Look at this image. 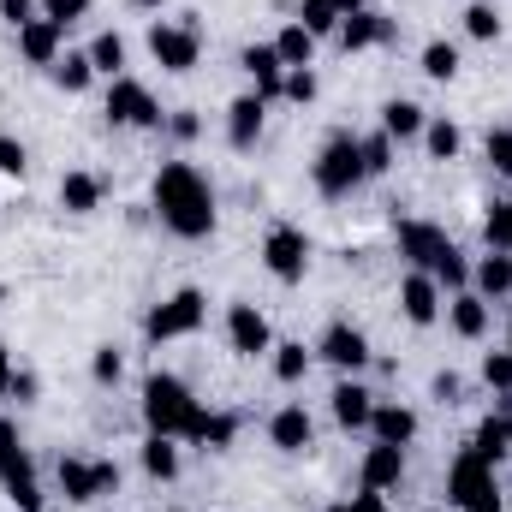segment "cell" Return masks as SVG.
Segmentation results:
<instances>
[{"mask_svg":"<svg viewBox=\"0 0 512 512\" xmlns=\"http://www.w3.org/2000/svg\"><path fill=\"white\" fill-rule=\"evenodd\" d=\"M429 393H435L441 405H453V399H459V376H453V370H441V376L429 382Z\"/></svg>","mask_w":512,"mask_h":512,"instance_id":"cell-49","label":"cell"},{"mask_svg":"<svg viewBox=\"0 0 512 512\" xmlns=\"http://www.w3.org/2000/svg\"><path fill=\"white\" fill-rule=\"evenodd\" d=\"M393 239H399V256H411L423 274H435V286H447V292H465V286H471L465 251H459L435 221H393Z\"/></svg>","mask_w":512,"mask_h":512,"instance_id":"cell-2","label":"cell"},{"mask_svg":"<svg viewBox=\"0 0 512 512\" xmlns=\"http://www.w3.org/2000/svg\"><path fill=\"white\" fill-rule=\"evenodd\" d=\"M328 512H352V501H334V507H328Z\"/></svg>","mask_w":512,"mask_h":512,"instance_id":"cell-54","label":"cell"},{"mask_svg":"<svg viewBox=\"0 0 512 512\" xmlns=\"http://www.w3.org/2000/svg\"><path fill=\"white\" fill-rule=\"evenodd\" d=\"M370 435L387 441V447H411V435H417V411H411V405H376Z\"/></svg>","mask_w":512,"mask_h":512,"instance_id":"cell-24","label":"cell"},{"mask_svg":"<svg viewBox=\"0 0 512 512\" xmlns=\"http://www.w3.org/2000/svg\"><path fill=\"white\" fill-rule=\"evenodd\" d=\"M483 149H489V167H495V173H507V179H512V126H495V131H489V143H483Z\"/></svg>","mask_w":512,"mask_h":512,"instance_id":"cell-43","label":"cell"},{"mask_svg":"<svg viewBox=\"0 0 512 512\" xmlns=\"http://www.w3.org/2000/svg\"><path fill=\"white\" fill-rule=\"evenodd\" d=\"M399 310H405V322L411 328H435L441 322V286H435V274H405L399 280Z\"/></svg>","mask_w":512,"mask_h":512,"instance_id":"cell-14","label":"cell"},{"mask_svg":"<svg viewBox=\"0 0 512 512\" xmlns=\"http://www.w3.org/2000/svg\"><path fill=\"white\" fill-rule=\"evenodd\" d=\"M507 495H512V483H507Z\"/></svg>","mask_w":512,"mask_h":512,"instance_id":"cell-56","label":"cell"},{"mask_svg":"<svg viewBox=\"0 0 512 512\" xmlns=\"http://www.w3.org/2000/svg\"><path fill=\"white\" fill-rule=\"evenodd\" d=\"M423 72H429V78H435V84H447V78H459V48H453V42H441V36H435V42H429V48H423Z\"/></svg>","mask_w":512,"mask_h":512,"instance_id":"cell-33","label":"cell"},{"mask_svg":"<svg viewBox=\"0 0 512 512\" xmlns=\"http://www.w3.org/2000/svg\"><path fill=\"white\" fill-rule=\"evenodd\" d=\"M274 376H280L286 387H292V382H304V376H310V352H304L298 340H286V346H274Z\"/></svg>","mask_w":512,"mask_h":512,"instance_id":"cell-34","label":"cell"},{"mask_svg":"<svg viewBox=\"0 0 512 512\" xmlns=\"http://www.w3.org/2000/svg\"><path fill=\"white\" fill-rule=\"evenodd\" d=\"M60 36H66V30H60L54 18H30V24L18 30V54H24L30 66H54V60H60Z\"/></svg>","mask_w":512,"mask_h":512,"instance_id":"cell-20","label":"cell"},{"mask_svg":"<svg viewBox=\"0 0 512 512\" xmlns=\"http://www.w3.org/2000/svg\"><path fill=\"white\" fill-rule=\"evenodd\" d=\"M191 411H197V399H191V387L179 382V376H167V370H155L149 382H143V423H149V435H185V423H191Z\"/></svg>","mask_w":512,"mask_h":512,"instance_id":"cell-5","label":"cell"},{"mask_svg":"<svg viewBox=\"0 0 512 512\" xmlns=\"http://www.w3.org/2000/svg\"><path fill=\"white\" fill-rule=\"evenodd\" d=\"M262 262H268V274H274L280 286H298V280L310 274V239H304L298 227H268Z\"/></svg>","mask_w":512,"mask_h":512,"instance_id":"cell-10","label":"cell"},{"mask_svg":"<svg viewBox=\"0 0 512 512\" xmlns=\"http://www.w3.org/2000/svg\"><path fill=\"white\" fill-rule=\"evenodd\" d=\"M393 36H399V24H393L387 12H370V6H364V12H352V18H340V48H346V54L387 48Z\"/></svg>","mask_w":512,"mask_h":512,"instance_id":"cell-15","label":"cell"},{"mask_svg":"<svg viewBox=\"0 0 512 512\" xmlns=\"http://www.w3.org/2000/svg\"><path fill=\"white\" fill-rule=\"evenodd\" d=\"M149 54L161 72H191L203 54V36H197V24H149Z\"/></svg>","mask_w":512,"mask_h":512,"instance_id":"cell-11","label":"cell"},{"mask_svg":"<svg viewBox=\"0 0 512 512\" xmlns=\"http://www.w3.org/2000/svg\"><path fill=\"white\" fill-rule=\"evenodd\" d=\"M471 280H477V286H471L477 298H489V304H495V298H507V292H512V251H489L477 268H471Z\"/></svg>","mask_w":512,"mask_h":512,"instance_id":"cell-23","label":"cell"},{"mask_svg":"<svg viewBox=\"0 0 512 512\" xmlns=\"http://www.w3.org/2000/svg\"><path fill=\"white\" fill-rule=\"evenodd\" d=\"M423 126H429V114L417 108V102H405V96H393L382 108V131L393 137V143H411V137H423Z\"/></svg>","mask_w":512,"mask_h":512,"instance_id":"cell-26","label":"cell"},{"mask_svg":"<svg viewBox=\"0 0 512 512\" xmlns=\"http://www.w3.org/2000/svg\"><path fill=\"white\" fill-rule=\"evenodd\" d=\"M239 435V417L233 411H209V429H203V453H227Z\"/></svg>","mask_w":512,"mask_h":512,"instance_id":"cell-39","label":"cell"},{"mask_svg":"<svg viewBox=\"0 0 512 512\" xmlns=\"http://www.w3.org/2000/svg\"><path fill=\"white\" fill-rule=\"evenodd\" d=\"M48 72H54V84H60L66 96H78V90H90V78H96V66H90V54H60V60H54Z\"/></svg>","mask_w":512,"mask_h":512,"instance_id":"cell-30","label":"cell"},{"mask_svg":"<svg viewBox=\"0 0 512 512\" xmlns=\"http://www.w3.org/2000/svg\"><path fill=\"white\" fill-rule=\"evenodd\" d=\"M340 6V18H352V12H364V0H334Z\"/></svg>","mask_w":512,"mask_h":512,"instance_id":"cell-52","label":"cell"},{"mask_svg":"<svg viewBox=\"0 0 512 512\" xmlns=\"http://www.w3.org/2000/svg\"><path fill=\"white\" fill-rule=\"evenodd\" d=\"M465 36L495 42V36H501V12H495L489 0H471V6H465Z\"/></svg>","mask_w":512,"mask_h":512,"instance_id":"cell-37","label":"cell"},{"mask_svg":"<svg viewBox=\"0 0 512 512\" xmlns=\"http://www.w3.org/2000/svg\"><path fill=\"white\" fill-rule=\"evenodd\" d=\"M0 18H6L12 30H24V24L36 18V0H0Z\"/></svg>","mask_w":512,"mask_h":512,"instance_id":"cell-47","label":"cell"},{"mask_svg":"<svg viewBox=\"0 0 512 512\" xmlns=\"http://www.w3.org/2000/svg\"><path fill=\"white\" fill-rule=\"evenodd\" d=\"M316 358L334 364L340 376H358V370L370 364V340H364V328H352V322H328V334L316 340Z\"/></svg>","mask_w":512,"mask_h":512,"instance_id":"cell-12","label":"cell"},{"mask_svg":"<svg viewBox=\"0 0 512 512\" xmlns=\"http://www.w3.org/2000/svg\"><path fill=\"white\" fill-rule=\"evenodd\" d=\"M42 18H54L60 30H72L78 18H90V0H42Z\"/></svg>","mask_w":512,"mask_h":512,"instance_id":"cell-44","label":"cell"},{"mask_svg":"<svg viewBox=\"0 0 512 512\" xmlns=\"http://www.w3.org/2000/svg\"><path fill=\"white\" fill-rule=\"evenodd\" d=\"M167 131H173V137H179V143H191V137H197V131H203V120H197V114H191V108H179V114H173V120H167Z\"/></svg>","mask_w":512,"mask_h":512,"instance_id":"cell-48","label":"cell"},{"mask_svg":"<svg viewBox=\"0 0 512 512\" xmlns=\"http://www.w3.org/2000/svg\"><path fill=\"white\" fill-rule=\"evenodd\" d=\"M316 90H322V84H316V72H310V66H286V84H280V96H286V102H298V108H304V102H316Z\"/></svg>","mask_w":512,"mask_h":512,"instance_id":"cell-40","label":"cell"},{"mask_svg":"<svg viewBox=\"0 0 512 512\" xmlns=\"http://www.w3.org/2000/svg\"><path fill=\"white\" fill-rule=\"evenodd\" d=\"M447 501L459 512H501V483H495V465L477 453V447H459L453 471H447Z\"/></svg>","mask_w":512,"mask_h":512,"instance_id":"cell-4","label":"cell"},{"mask_svg":"<svg viewBox=\"0 0 512 512\" xmlns=\"http://www.w3.org/2000/svg\"><path fill=\"white\" fill-rule=\"evenodd\" d=\"M60 209L66 215H96L102 209V179L96 173H66L60 179Z\"/></svg>","mask_w":512,"mask_h":512,"instance_id":"cell-25","label":"cell"},{"mask_svg":"<svg viewBox=\"0 0 512 512\" xmlns=\"http://www.w3.org/2000/svg\"><path fill=\"white\" fill-rule=\"evenodd\" d=\"M447 322H453V334H459V340H483V334H489V298H477L471 286H465V292H453Z\"/></svg>","mask_w":512,"mask_h":512,"instance_id":"cell-22","label":"cell"},{"mask_svg":"<svg viewBox=\"0 0 512 512\" xmlns=\"http://www.w3.org/2000/svg\"><path fill=\"white\" fill-rule=\"evenodd\" d=\"M352 512H387V495H376V489H358V495H352Z\"/></svg>","mask_w":512,"mask_h":512,"instance_id":"cell-50","label":"cell"},{"mask_svg":"<svg viewBox=\"0 0 512 512\" xmlns=\"http://www.w3.org/2000/svg\"><path fill=\"white\" fill-rule=\"evenodd\" d=\"M310 179H316L322 197H352V191L364 185V143H358V131H334V137L316 149Z\"/></svg>","mask_w":512,"mask_h":512,"instance_id":"cell-3","label":"cell"},{"mask_svg":"<svg viewBox=\"0 0 512 512\" xmlns=\"http://www.w3.org/2000/svg\"><path fill=\"white\" fill-rule=\"evenodd\" d=\"M0 489L12 495L18 512H42V489H36V465H30V447L18 441V423L0 417Z\"/></svg>","mask_w":512,"mask_h":512,"instance_id":"cell-6","label":"cell"},{"mask_svg":"<svg viewBox=\"0 0 512 512\" xmlns=\"http://www.w3.org/2000/svg\"><path fill=\"white\" fill-rule=\"evenodd\" d=\"M268 441H274L280 453H310V441H316L310 411H304V405H280V411L268 417Z\"/></svg>","mask_w":512,"mask_h":512,"instance_id":"cell-17","label":"cell"},{"mask_svg":"<svg viewBox=\"0 0 512 512\" xmlns=\"http://www.w3.org/2000/svg\"><path fill=\"white\" fill-rule=\"evenodd\" d=\"M42 393V382H36V370H12V393L6 399H18V405H30Z\"/></svg>","mask_w":512,"mask_h":512,"instance_id":"cell-46","label":"cell"},{"mask_svg":"<svg viewBox=\"0 0 512 512\" xmlns=\"http://www.w3.org/2000/svg\"><path fill=\"white\" fill-rule=\"evenodd\" d=\"M131 6H137V12H161L167 0H131Z\"/></svg>","mask_w":512,"mask_h":512,"instance_id":"cell-53","label":"cell"},{"mask_svg":"<svg viewBox=\"0 0 512 512\" xmlns=\"http://www.w3.org/2000/svg\"><path fill=\"white\" fill-rule=\"evenodd\" d=\"M507 346H512V328H507Z\"/></svg>","mask_w":512,"mask_h":512,"instance_id":"cell-55","label":"cell"},{"mask_svg":"<svg viewBox=\"0 0 512 512\" xmlns=\"http://www.w3.org/2000/svg\"><path fill=\"white\" fill-rule=\"evenodd\" d=\"M84 54H90V66H96L102 78H126V36L102 30V36H96V42H90Z\"/></svg>","mask_w":512,"mask_h":512,"instance_id":"cell-28","label":"cell"},{"mask_svg":"<svg viewBox=\"0 0 512 512\" xmlns=\"http://www.w3.org/2000/svg\"><path fill=\"white\" fill-rule=\"evenodd\" d=\"M274 54H280L286 66H310V60H316V36H310V30H304V24L292 18V24H286V30L274 36Z\"/></svg>","mask_w":512,"mask_h":512,"instance_id":"cell-29","label":"cell"},{"mask_svg":"<svg viewBox=\"0 0 512 512\" xmlns=\"http://www.w3.org/2000/svg\"><path fill=\"white\" fill-rule=\"evenodd\" d=\"M364 143V179H382L387 167H393V137L387 131H370V137H358Z\"/></svg>","mask_w":512,"mask_h":512,"instance_id":"cell-38","label":"cell"},{"mask_svg":"<svg viewBox=\"0 0 512 512\" xmlns=\"http://www.w3.org/2000/svg\"><path fill=\"white\" fill-rule=\"evenodd\" d=\"M239 66L251 72V84H256V96H262V102H274V96H280V84H286V60L274 54V42H251V48L239 54Z\"/></svg>","mask_w":512,"mask_h":512,"instance_id":"cell-18","label":"cell"},{"mask_svg":"<svg viewBox=\"0 0 512 512\" xmlns=\"http://www.w3.org/2000/svg\"><path fill=\"white\" fill-rule=\"evenodd\" d=\"M298 24L310 36H340V6L334 0H298Z\"/></svg>","mask_w":512,"mask_h":512,"instance_id":"cell-32","label":"cell"},{"mask_svg":"<svg viewBox=\"0 0 512 512\" xmlns=\"http://www.w3.org/2000/svg\"><path fill=\"white\" fill-rule=\"evenodd\" d=\"M483 239H489V251H512V197L507 203H489V215H483Z\"/></svg>","mask_w":512,"mask_h":512,"instance_id":"cell-36","label":"cell"},{"mask_svg":"<svg viewBox=\"0 0 512 512\" xmlns=\"http://www.w3.org/2000/svg\"><path fill=\"white\" fill-rule=\"evenodd\" d=\"M143 471H149L155 483H173V477H179V441H173V435H149V441H143Z\"/></svg>","mask_w":512,"mask_h":512,"instance_id":"cell-27","label":"cell"},{"mask_svg":"<svg viewBox=\"0 0 512 512\" xmlns=\"http://www.w3.org/2000/svg\"><path fill=\"white\" fill-rule=\"evenodd\" d=\"M6 393H12V352L0 346V399H6Z\"/></svg>","mask_w":512,"mask_h":512,"instance_id":"cell-51","label":"cell"},{"mask_svg":"<svg viewBox=\"0 0 512 512\" xmlns=\"http://www.w3.org/2000/svg\"><path fill=\"white\" fill-rule=\"evenodd\" d=\"M328 405H334V423L340 429H370V417H376V393L358 382V376H346V382L334 387Z\"/></svg>","mask_w":512,"mask_h":512,"instance_id":"cell-16","label":"cell"},{"mask_svg":"<svg viewBox=\"0 0 512 512\" xmlns=\"http://www.w3.org/2000/svg\"><path fill=\"white\" fill-rule=\"evenodd\" d=\"M24 167H30L24 143H18V137H0V173H6V179H24Z\"/></svg>","mask_w":512,"mask_h":512,"instance_id":"cell-45","label":"cell"},{"mask_svg":"<svg viewBox=\"0 0 512 512\" xmlns=\"http://www.w3.org/2000/svg\"><path fill=\"white\" fill-rule=\"evenodd\" d=\"M471 447H477V453H483L489 465H501V459L512 453V435H507V423H501V417H489V423L477 429V441H471Z\"/></svg>","mask_w":512,"mask_h":512,"instance_id":"cell-35","label":"cell"},{"mask_svg":"<svg viewBox=\"0 0 512 512\" xmlns=\"http://www.w3.org/2000/svg\"><path fill=\"white\" fill-rule=\"evenodd\" d=\"M90 376L102 387H114L126 376V358H120V346H96V358H90Z\"/></svg>","mask_w":512,"mask_h":512,"instance_id":"cell-41","label":"cell"},{"mask_svg":"<svg viewBox=\"0 0 512 512\" xmlns=\"http://www.w3.org/2000/svg\"><path fill=\"white\" fill-rule=\"evenodd\" d=\"M203 316H209V298H203L197 286H179L173 298H161V304L149 310L143 334H149V340H185V334L203 328Z\"/></svg>","mask_w":512,"mask_h":512,"instance_id":"cell-8","label":"cell"},{"mask_svg":"<svg viewBox=\"0 0 512 512\" xmlns=\"http://www.w3.org/2000/svg\"><path fill=\"white\" fill-rule=\"evenodd\" d=\"M423 149H429L435 161H453V155L465 149V131L453 126V120H429V126H423Z\"/></svg>","mask_w":512,"mask_h":512,"instance_id":"cell-31","label":"cell"},{"mask_svg":"<svg viewBox=\"0 0 512 512\" xmlns=\"http://www.w3.org/2000/svg\"><path fill=\"white\" fill-rule=\"evenodd\" d=\"M483 382L495 387V393H512V346H507V352H489V358H483Z\"/></svg>","mask_w":512,"mask_h":512,"instance_id":"cell-42","label":"cell"},{"mask_svg":"<svg viewBox=\"0 0 512 512\" xmlns=\"http://www.w3.org/2000/svg\"><path fill=\"white\" fill-rule=\"evenodd\" d=\"M54 483H60V495L72 501V507H90V501H102V495H114L120 489V465L114 459H60L54 465Z\"/></svg>","mask_w":512,"mask_h":512,"instance_id":"cell-7","label":"cell"},{"mask_svg":"<svg viewBox=\"0 0 512 512\" xmlns=\"http://www.w3.org/2000/svg\"><path fill=\"white\" fill-rule=\"evenodd\" d=\"M149 197H155V215L173 239H209L215 233V191L191 161H167L155 173Z\"/></svg>","mask_w":512,"mask_h":512,"instance_id":"cell-1","label":"cell"},{"mask_svg":"<svg viewBox=\"0 0 512 512\" xmlns=\"http://www.w3.org/2000/svg\"><path fill=\"white\" fill-rule=\"evenodd\" d=\"M227 346H233L239 358L274 352V328H268V316H262L256 304H233V310H227Z\"/></svg>","mask_w":512,"mask_h":512,"instance_id":"cell-13","label":"cell"},{"mask_svg":"<svg viewBox=\"0 0 512 512\" xmlns=\"http://www.w3.org/2000/svg\"><path fill=\"white\" fill-rule=\"evenodd\" d=\"M399 477H405V447H387V441H376L370 453H364V489H376V495H387V489H399Z\"/></svg>","mask_w":512,"mask_h":512,"instance_id":"cell-19","label":"cell"},{"mask_svg":"<svg viewBox=\"0 0 512 512\" xmlns=\"http://www.w3.org/2000/svg\"><path fill=\"white\" fill-rule=\"evenodd\" d=\"M262 114H268V102L262 96H239L233 108H227V143L233 149H256V137H262Z\"/></svg>","mask_w":512,"mask_h":512,"instance_id":"cell-21","label":"cell"},{"mask_svg":"<svg viewBox=\"0 0 512 512\" xmlns=\"http://www.w3.org/2000/svg\"><path fill=\"white\" fill-rule=\"evenodd\" d=\"M108 126L161 131V126H167V114H161V102H155L137 78H114V84H108Z\"/></svg>","mask_w":512,"mask_h":512,"instance_id":"cell-9","label":"cell"}]
</instances>
